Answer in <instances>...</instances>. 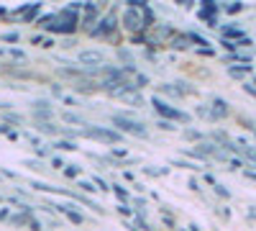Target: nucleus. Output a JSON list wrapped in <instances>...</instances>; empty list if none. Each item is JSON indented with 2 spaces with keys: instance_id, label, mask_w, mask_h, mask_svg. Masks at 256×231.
I'll return each mask as SVG.
<instances>
[{
  "instance_id": "1",
  "label": "nucleus",
  "mask_w": 256,
  "mask_h": 231,
  "mask_svg": "<svg viewBox=\"0 0 256 231\" xmlns=\"http://www.w3.org/2000/svg\"><path fill=\"white\" fill-rule=\"evenodd\" d=\"M146 11H148V6H146V8H131V6H128V8L123 11V16H120V26H123L128 34H134V36L146 34L148 29H152V24L146 21Z\"/></svg>"
},
{
  "instance_id": "2",
  "label": "nucleus",
  "mask_w": 256,
  "mask_h": 231,
  "mask_svg": "<svg viewBox=\"0 0 256 231\" xmlns=\"http://www.w3.org/2000/svg\"><path fill=\"white\" fill-rule=\"evenodd\" d=\"M77 13H72L70 8L67 11H62L56 16H52V21L44 26L46 31H54V34H74L77 31Z\"/></svg>"
},
{
  "instance_id": "3",
  "label": "nucleus",
  "mask_w": 256,
  "mask_h": 231,
  "mask_svg": "<svg viewBox=\"0 0 256 231\" xmlns=\"http://www.w3.org/2000/svg\"><path fill=\"white\" fill-rule=\"evenodd\" d=\"M110 121H113V126H116V129H118V134L123 131V134H131V136H138V139H146V136H148V131H146V126H144L141 121L131 118V116H113Z\"/></svg>"
},
{
  "instance_id": "4",
  "label": "nucleus",
  "mask_w": 256,
  "mask_h": 231,
  "mask_svg": "<svg viewBox=\"0 0 256 231\" xmlns=\"http://www.w3.org/2000/svg\"><path fill=\"white\" fill-rule=\"evenodd\" d=\"M177 31L172 29V26H166V24H154L152 29L146 31V36H144V41L148 47H164V44H169V39H172Z\"/></svg>"
},
{
  "instance_id": "5",
  "label": "nucleus",
  "mask_w": 256,
  "mask_h": 231,
  "mask_svg": "<svg viewBox=\"0 0 256 231\" xmlns=\"http://www.w3.org/2000/svg\"><path fill=\"white\" fill-rule=\"evenodd\" d=\"M152 106H154V108H156V113H159L164 121H169V123H172V121H180V123L190 121V116H187V113L177 111L174 106H169V103H166V100H162L159 95H154V98H152Z\"/></svg>"
},
{
  "instance_id": "6",
  "label": "nucleus",
  "mask_w": 256,
  "mask_h": 231,
  "mask_svg": "<svg viewBox=\"0 0 256 231\" xmlns=\"http://www.w3.org/2000/svg\"><path fill=\"white\" fill-rule=\"evenodd\" d=\"M77 59H80V65H84V70H100L105 62V54L100 49H82Z\"/></svg>"
},
{
  "instance_id": "7",
  "label": "nucleus",
  "mask_w": 256,
  "mask_h": 231,
  "mask_svg": "<svg viewBox=\"0 0 256 231\" xmlns=\"http://www.w3.org/2000/svg\"><path fill=\"white\" fill-rule=\"evenodd\" d=\"M113 34H116V16L113 13H105L98 21V29L90 31V36H105V39H113Z\"/></svg>"
},
{
  "instance_id": "8",
  "label": "nucleus",
  "mask_w": 256,
  "mask_h": 231,
  "mask_svg": "<svg viewBox=\"0 0 256 231\" xmlns=\"http://www.w3.org/2000/svg\"><path fill=\"white\" fill-rule=\"evenodd\" d=\"M82 134L90 136V139H98V141H108V144H118L120 141V134L113 131V129H98V126H90V129H84Z\"/></svg>"
},
{
  "instance_id": "9",
  "label": "nucleus",
  "mask_w": 256,
  "mask_h": 231,
  "mask_svg": "<svg viewBox=\"0 0 256 231\" xmlns=\"http://www.w3.org/2000/svg\"><path fill=\"white\" fill-rule=\"evenodd\" d=\"M110 95L118 98V100H123V103H131V106H141V103H144L141 93L134 90V88H118V90H113Z\"/></svg>"
},
{
  "instance_id": "10",
  "label": "nucleus",
  "mask_w": 256,
  "mask_h": 231,
  "mask_svg": "<svg viewBox=\"0 0 256 231\" xmlns=\"http://www.w3.org/2000/svg\"><path fill=\"white\" fill-rule=\"evenodd\" d=\"M210 111V121H220V118H226L230 111H228V103L223 100V98H212V106L208 108Z\"/></svg>"
},
{
  "instance_id": "11",
  "label": "nucleus",
  "mask_w": 256,
  "mask_h": 231,
  "mask_svg": "<svg viewBox=\"0 0 256 231\" xmlns=\"http://www.w3.org/2000/svg\"><path fill=\"white\" fill-rule=\"evenodd\" d=\"M100 18V8H98V3H88L84 6V13H82V26L88 29V31H92V24Z\"/></svg>"
},
{
  "instance_id": "12",
  "label": "nucleus",
  "mask_w": 256,
  "mask_h": 231,
  "mask_svg": "<svg viewBox=\"0 0 256 231\" xmlns=\"http://www.w3.org/2000/svg\"><path fill=\"white\" fill-rule=\"evenodd\" d=\"M216 16H218V6L216 3H205L200 8V18L208 21V26H216Z\"/></svg>"
},
{
  "instance_id": "13",
  "label": "nucleus",
  "mask_w": 256,
  "mask_h": 231,
  "mask_svg": "<svg viewBox=\"0 0 256 231\" xmlns=\"http://www.w3.org/2000/svg\"><path fill=\"white\" fill-rule=\"evenodd\" d=\"M34 116H36V121L41 123V121H44V118L49 121V118L54 116V111H52V106H49V103H46V100H44V103H41V100H38V103H36V108H34Z\"/></svg>"
},
{
  "instance_id": "14",
  "label": "nucleus",
  "mask_w": 256,
  "mask_h": 231,
  "mask_svg": "<svg viewBox=\"0 0 256 231\" xmlns=\"http://www.w3.org/2000/svg\"><path fill=\"white\" fill-rule=\"evenodd\" d=\"M169 47L172 49H187L190 47V36L187 34H174L172 39H169Z\"/></svg>"
},
{
  "instance_id": "15",
  "label": "nucleus",
  "mask_w": 256,
  "mask_h": 231,
  "mask_svg": "<svg viewBox=\"0 0 256 231\" xmlns=\"http://www.w3.org/2000/svg\"><path fill=\"white\" fill-rule=\"evenodd\" d=\"M223 39L226 41H241V39H246V34L241 29H236V26H226L223 29Z\"/></svg>"
},
{
  "instance_id": "16",
  "label": "nucleus",
  "mask_w": 256,
  "mask_h": 231,
  "mask_svg": "<svg viewBox=\"0 0 256 231\" xmlns=\"http://www.w3.org/2000/svg\"><path fill=\"white\" fill-rule=\"evenodd\" d=\"M62 213L67 216V218H70L72 223H82V221H84V216H82V213H77L72 205H62Z\"/></svg>"
},
{
  "instance_id": "17",
  "label": "nucleus",
  "mask_w": 256,
  "mask_h": 231,
  "mask_svg": "<svg viewBox=\"0 0 256 231\" xmlns=\"http://www.w3.org/2000/svg\"><path fill=\"white\" fill-rule=\"evenodd\" d=\"M251 70H254L251 65H238V67H228V75L230 77H246Z\"/></svg>"
},
{
  "instance_id": "18",
  "label": "nucleus",
  "mask_w": 256,
  "mask_h": 231,
  "mask_svg": "<svg viewBox=\"0 0 256 231\" xmlns=\"http://www.w3.org/2000/svg\"><path fill=\"white\" fill-rule=\"evenodd\" d=\"M74 90H77V93H95V90H100V85H95V82H84V80H80L77 85H74Z\"/></svg>"
},
{
  "instance_id": "19",
  "label": "nucleus",
  "mask_w": 256,
  "mask_h": 231,
  "mask_svg": "<svg viewBox=\"0 0 256 231\" xmlns=\"http://www.w3.org/2000/svg\"><path fill=\"white\" fill-rule=\"evenodd\" d=\"M62 118L67 121V123H80V126H90V123H84V118H82V116H77V113H72V111H64V113H62Z\"/></svg>"
},
{
  "instance_id": "20",
  "label": "nucleus",
  "mask_w": 256,
  "mask_h": 231,
  "mask_svg": "<svg viewBox=\"0 0 256 231\" xmlns=\"http://www.w3.org/2000/svg\"><path fill=\"white\" fill-rule=\"evenodd\" d=\"M36 129H38L41 134H52V136H56V134H59V129H56V126H54L52 121H46V123H38Z\"/></svg>"
},
{
  "instance_id": "21",
  "label": "nucleus",
  "mask_w": 256,
  "mask_h": 231,
  "mask_svg": "<svg viewBox=\"0 0 256 231\" xmlns=\"http://www.w3.org/2000/svg\"><path fill=\"white\" fill-rule=\"evenodd\" d=\"M162 93L172 95V98H182V93H180V88H177V85H162Z\"/></svg>"
},
{
  "instance_id": "22",
  "label": "nucleus",
  "mask_w": 256,
  "mask_h": 231,
  "mask_svg": "<svg viewBox=\"0 0 256 231\" xmlns=\"http://www.w3.org/2000/svg\"><path fill=\"white\" fill-rule=\"evenodd\" d=\"M31 41H34L36 47H52V44H54V41H52L49 36H34Z\"/></svg>"
},
{
  "instance_id": "23",
  "label": "nucleus",
  "mask_w": 256,
  "mask_h": 231,
  "mask_svg": "<svg viewBox=\"0 0 256 231\" xmlns=\"http://www.w3.org/2000/svg\"><path fill=\"white\" fill-rule=\"evenodd\" d=\"M64 175L67 177H80V167L77 164H64Z\"/></svg>"
},
{
  "instance_id": "24",
  "label": "nucleus",
  "mask_w": 256,
  "mask_h": 231,
  "mask_svg": "<svg viewBox=\"0 0 256 231\" xmlns=\"http://www.w3.org/2000/svg\"><path fill=\"white\" fill-rule=\"evenodd\" d=\"M54 146H56V149H64V152H74V149H77L72 141H56Z\"/></svg>"
},
{
  "instance_id": "25",
  "label": "nucleus",
  "mask_w": 256,
  "mask_h": 231,
  "mask_svg": "<svg viewBox=\"0 0 256 231\" xmlns=\"http://www.w3.org/2000/svg\"><path fill=\"white\" fill-rule=\"evenodd\" d=\"M80 187H82L84 193H95V190H98L95 182H90V180H80Z\"/></svg>"
},
{
  "instance_id": "26",
  "label": "nucleus",
  "mask_w": 256,
  "mask_h": 231,
  "mask_svg": "<svg viewBox=\"0 0 256 231\" xmlns=\"http://www.w3.org/2000/svg\"><path fill=\"white\" fill-rule=\"evenodd\" d=\"M113 190H116V195H118L120 200H126V203H128V190H126L123 185H113Z\"/></svg>"
},
{
  "instance_id": "27",
  "label": "nucleus",
  "mask_w": 256,
  "mask_h": 231,
  "mask_svg": "<svg viewBox=\"0 0 256 231\" xmlns=\"http://www.w3.org/2000/svg\"><path fill=\"white\" fill-rule=\"evenodd\" d=\"M244 90H246L248 95L256 98V80H246V82H244Z\"/></svg>"
},
{
  "instance_id": "28",
  "label": "nucleus",
  "mask_w": 256,
  "mask_h": 231,
  "mask_svg": "<svg viewBox=\"0 0 256 231\" xmlns=\"http://www.w3.org/2000/svg\"><path fill=\"white\" fill-rule=\"evenodd\" d=\"M223 11L230 13V16H233V13H241V11H244V3H230V6H226Z\"/></svg>"
},
{
  "instance_id": "29",
  "label": "nucleus",
  "mask_w": 256,
  "mask_h": 231,
  "mask_svg": "<svg viewBox=\"0 0 256 231\" xmlns=\"http://www.w3.org/2000/svg\"><path fill=\"white\" fill-rule=\"evenodd\" d=\"M36 154H38V157H49V154H52V146H46V144L41 146V144H38V146H36Z\"/></svg>"
},
{
  "instance_id": "30",
  "label": "nucleus",
  "mask_w": 256,
  "mask_h": 231,
  "mask_svg": "<svg viewBox=\"0 0 256 231\" xmlns=\"http://www.w3.org/2000/svg\"><path fill=\"white\" fill-rule=\"evenodd\" d=\"M20 34L18 31H10V34H3V41H8V44H13V41H18Z\"/></svg>"
},
{
  "instance_id": "31",
  "label": "nucleus",
  "mask_w": 256,
  "mask_h": 231,
  "mask_svg": "<svg viewBox=\"0 0 256 231\" xmlns=\"http://www.w3.org/2000/svg\"><path fill=\"white\" fill-rule=\"evenodd\" d=\"M212 187H216V193H218L220 198H230V193L226 190V187H223V185H218V182H216V185H212Z\"/></svg>"
},
{
  "instance_id": "32",
  "label": "nucleus",
  "mask_w": 256,
  "mask_h": 231,
  "mask_svg": "<svg viewBox=\"0 0 256 231\" xmlns=\"http://www.w3.org/2000/svg\"><path fill=\"white\" fill-rule=\"evenodd\" d=\"M10 57H13V59H18V62H20V59L26 62V52H20V49H10Z\"/></svg>"
},
{
  "instance_id": "33",
  "label": "nucleus",
  "mask_w": 256,
  "mask_h": 231,
  "mask_svg": "<svg viewBox=\"0 0 256 231\" xmlns=\"http://www.w3.org/2000/svg\"><path fill=\"white\" fill-rule=\"evenodd\" d=\"M159 129H162V131H174V123H169V121H159Z\"/></svg>"
},
{
  "instance_id": "34",
  "label": "nucleus",
  "mask_w": 256,
  "mask_h": 231,
  "mask_svg": "<svg viewBox=\"0 0 256 231\" xmlns=\"http://www.w3.org/2000/svg\"><path fill=\"white\" fill-rule=\"evenodd\" d=\"M118 57H120L123 62H134V57H131V52H126V49H118Z\"/></svg>"
},
{
  "instance_id": "35",
  "label": "nucleus",
  "mask_w": 256,
  "mask_h": 231,
  "mask_svg": "<svg viewBox=\"0 0 256 231\" xmlns=\"http://www.w3.org/2000/svg\"><path fill=\"white\" fill-rule=\"evenodd\" d=\"M162 218H164V223H166L169 228H174V218H172V213H166V211H164V216H162Z\"/></svg>"
},
{
  "instance_id": "36",
  "label": "nucleus",
  "mask_w": 256,
  "mask_h": 231,
  "mask_svg": "<svg viewBox=\"0 0 256 231\" xmlns=\"http://www.w3.org/2000/svg\"><path fill=\"white\" fill-rule=\"evenodd\" d=\"M95 185L100 187V190H108V187H110V185H108V182H105L102 177H95Z\"/></svg>"
},
{
  "instance_id": "37",
  "label": "nucleus",
  "mask_w": 256,
  "mask_h": 231,
  "mask_svg": "<svg viewBox=\"0 0 256 231\" xmlns=\"http://www.w3.org/2000/svg\"><path fill=\"white\" fill-rule=\"evenodd\" d=\"M10 218V211L8 208H0V221H8Z\"/></svg>"
},
{
  "instance_id": "38",
  "label": "nucleus",
  "mask_w": 256,
  "mask_h": 231,
  "mask_svg": "<svg viewBox=\"0 0 256 231\" xmlns=\"http://www.w3.org/2000/svg\"><path fill=\"white\" fill-rule=\"evenodd\" d=\"M52 167H56V170H64V162H62L59 157H54V159H52Z\"/></svg>"
},
{
  "instance_id": "39",
  "label": "nucleus",
  "mask_w": 256,
  "mask_h": 231,
  "mask_svg": "<svg viewBox=\"0 0 256 231\" xmlns=\"http://www.w3.org/2000/svg\"><path fill=\"white\" fill-rule=\"evenodd\" d=\"M28 226H31V231H41V223L34 221V218H28Z\"/></svg>"
},
{
  "instance_id": "40",
  "label": "nucleus",
  "mask_w": 256,
  "mask_h": 231,
  "mask_svg": "<svg viewBox=\"0 0 256 231\" xmlns=\"http://www.w3.org/2000/svg\"><path fill=\"white\" fill-rule=\"evenodd\" d=\"M190 187H192V190H195V193H200V182H198L195 177H192V180H190Z\"/></svg>"
},
{
  "instance_id": "41",
  "label": "nucleus",
  "mask_w": 256,
  "mask_h": 231,
  "mask_svg": "<svg viewBox=\"0 0 256 231\" xmlns=\"http://www.w3.org/2000/svg\"><path fill=\"white\" fill-rule=\"evenodd\" d=\"M118 213H120V216H131V208H128V205H120Z\"/></svg>"
},
{
  "instance_id": "42",
  "label": "nucleus",
  "mask_w": 256,
  "mask_h": 231,
  "mask_svg": "<svg viewBox=\"0 0 256 231\" xmlns=\"http://www.w3.org/2000/svg\"><path fill=\"white\" fill-rule=\"evenodd\" d=\"M6 118H8V121H13V123H20V121H24V118H20V116H16V113H8Z\"/></svg>"
},
{
  "instance_id": "43",
  "label": "nucleus",
  "mask_w": 256,
  "mask_h": 231,
  "mask_svg": "<svg viewBox=\"0 0 256 231\" xmlns=\"http://www.w3.org/2000/svg\"><path fill=\"white\" fill-rule=\"evenodd\" d=\"M184 136H187V139H202L198 131H184Z\"/></svg>"
},
{
  "instance_id": "44",
  "label": "nucleus",
  "mask_w": 256,
  "mask_h": 231,
  "mask_svg": "<svg viewBox=\"0 0 256 231\" xmlns=\"http://www.w3.org/2000/svg\"><path fill=\"white\" fill-rule=\"evenodd\" d=\"M200 54H202V57H212V49H208V47H202V49H200Z\"/></svg>"
},
{
  "instance_id": "45",
  "label": "nucleus",
  "mask_w": 256,
  "mask_h": 231,
  "mask_svg": "<svg viewBox=\"0 0 256 231\" xmlns=\"http://www.w3.org/2000/svg\"><path fill=\"white\" fill-rule=\"evenodd\" d=\"M190 231H200V228H198V226H195V223H192V226H190Z\"/></svg>"
},
{
  "instance_id": "46",
  "label": "nucleus",
  "mask_w": 256,
  "mask_h": 231,
  "mask_svg": "<svg viewBox=\"0 0 256 231\" xmlns=\"http://www.w3.org/2000/svg\"><path fill=\"white\" fill-rule=\"evenodd\" d=\"M3 54H6V52H3V49H0V57H3Z\"/></svg>"
}]
</instances>
